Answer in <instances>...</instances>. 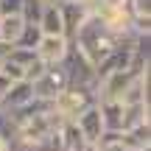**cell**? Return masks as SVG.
Wrapping results in <instances>:
<instances>
[{"instance_id": "obj_19", "label": "cell", "mask_w": 151, "mask_h": 151, "mask_svg": "<svg viewBox=\"0 0 151 151\" xmlns=\"http://www.w3.org/2000/svg\"><path fill=\"white\" fill-rule=\"evenodd\" d=\"M11 48H14V42H9V39H3V37H0V62H3L6 56L11 53Z\"/></svg>"}, {"instance_id": "obj_15", "label": "cell", "mask_w": 151, "mask_h": 151, "mask_svg": "<svg viewBox=\"0 0 151 151\" xmlns=\"http://www.w3.org/2000/svg\"><path fill=\"white\" fill-rule=\"evenodd\" d=\"M42 9H45V3L42 0H22V20L25 22H37L39 20V14H42Z\"/></svg>"}, {"instance_id": "obj_5", "label": "cell", "mask_w": 151, "mask_h": 151, "mask_svg": "<svg viewBox=\"0 0 151 151\" xmlns=\"http://www.w3.org/2000/svg\"><path fill=\"white\" fill-rule=\"evenodd\" d=\"M73 123L78 126V132L84 134L87 143H98L101 134H104V118H101V109H98V101L90 104V106H84L73 118Z\"/></svg>"}, {"instance_id": "obj_9", "label": "cell", "mask_w": 151, "mask_h": 151, "mask_svg": "<svg viewBox=\"0 0 151 151\" xmlns=\"http://www.w3.org/2000/svg\"><path fill=\"white\" fill-rule=\"evenodd\" d=\"M37 25H39V31H42V34H65L59 3H48V6H45L42 14H39V20H37Z\"/></svg>"}, {"instance_id": "obj_2", "label": "cell", "mask_w": 151, "mask_h": 151, "mask_svg": "<svg viewBox=\"0 0 151 151\" xmlns=\"http://www.w3.org/2000/svg\"><path fill=\"white\" fill-rule=\"evenodd\" d=\"M98 95L92 90H81V87H65L59 95L53 98V112L59 115L62 120H73L76 115L81 112L84 106L95 104Z\"/></svg>"}, {"instance_id": "obj_14", "label": "cell", "mask_w": 151, "mask_h": 151, "mask_svg": "<svg viewBox=\"0 0 151 151\" xmlns=\"http://www.w3.org/2000/svg\"><path fill=\"white\" fill-rule=\"evenodd\" d=\"M6 59H9V62H14V65H20L22 70H25V67L31 65L34 59H37V53H34V48H22V45H14V48H11V53L6 56Z\"/></svg>"}, {"instance_id": "obj_16", "label": "cell", "mask_w": 151, "mask_h": 151, "mask_svg": "<svg viewBox=\"0 0 151 151\" xmlns=\"http://www.w3.org/2000/svg\"><path fill=\"white\" fill-rule=\"evenodd\" d=\"M87 6H90V14H101V11H106V9H120V6H126V0H87Z\"/></svg>"}, {"instance_id": "obj_21", "label": "cell", "mask_w": 151, "mask_h": 151, "mask_svg": "<svg viewBox=\"0 0 151 151\" xmlns=\"http://www.w3.org/2000/svg\"><path fill=\"white\" fill-rule=\"evenodd\" d=\"M42 3H45V6H48V3H59V0H42Z\"/></svg>"}, {"instance_id": "obj_6", "label": "cell", "mask_w": 151, "mask_h": 151, "mask_svg": "<svg viewBox=\"0 0 151 151\" xmlns=\"http://www.w3.org/2000/svg\"><path fill=\"white\" fill-rule=\"evenodd\" d=\"M59 11H62V25H65V37L73 39L76 28L90 17V6L87 0H59Z\"/></svg>"}, {"instance_id": "obj_17", "label": "cell", "mask_w": 151, "mask_h": 151, "mask_svg": "<svg viewBox=\"0 0 151 151\" xmlns=\"http://www.w3.org/2000/svg\"><path fill=\"white\" fill-rule=\"evenodd\" d=\"M0 73H6L11 81H20V78H25V70H22L20 65H14V62H9V59H3V62H0Z\"/></svg>"}, {"instance_id": "obj_10", "label": "cell", "mask_w": 151, "mask_h": 151, "mask_svg": "<svg viewBox=\"0 0 151 151\" xmlns=\"http://www.w3.org/2000/svg\"><path fill=\"white\" fill-rule=\"evenodd\" d=\"M62 151H84L87 148V140L84 134L78 132V126L73 120H62Z\"/></svg>"}, {"instance_id": "obj_22", "label": "cell", "mask_w": 151, "mask_h": 151, "mask_svg": "<svg viewBox=\"0 0 151 151\" xmlns=\"http://www.w3.org/2000/svg\"><path fill=\"white\" fill-rule=\"evenodd\" d=\"M137 151H151V146H148V148H137Z\"/></svg>"}, {"instance_id": "obj_8", "label": "cell", "mask_w": 151, "mask_h": 151, "mask_svg": "<svg viewBox=\"0 0 151 151\" xmlns=\"http://www.w3.org/2000/svg\"><path fill=\"white\" fill-rule=\"evenodd\" d=\"M120 140H123L132 151L148 148L151 146V120L148 123H137V126H132V129H123L120 132Z\"/></svg>"}, {"instance_id": "obj_1", "label": "cell", "mask_w": 151, "mask_h": 151, "mask_svg": "<svg viewBox=\"0 0 151 151\" xmlns=\"http://www.w3.org/2000/svg\"><path fill=\"white\" fill-rule=\"evenodd\" d=\"M70 45H76V48L81 50V56H84L87 62L98 65L101 59H106V56L120 45V37H118V34H115L112 28H109L106 22L101 20V17L90 14L78 28H76Z\"/></svg>"}, {"instance_id": "obj_4", "label": "cell", "mask_w": 151, "mask_h": 151, "mask_svg": "<svg viewBox=\"0 0 151 151\" xmlns=\"http://www.w3.org/2000/svg\"><path fill=\"white\" fill-rule=\"evenodd\" d=\"M67 48H70V39H67L65 34H42L37 48H34V53H37V59L45 62V65H59V62L65 59Z\"/></svg>"}, {"instance_id": "obj_11", "label": "cell", "mask_w": 151, "mask_h": 151, "mask_svg": "<svg viewBox=\"0 0 151 151\" xmlns=\"http://www.w3.org/2000/svg\"><path fill=\"white\" fill-rule=\"evenodd\" d=\"M148 112H151V104H123V126H120V132L132 129L137 123H148L151 120Z\"/></svg>"}, {"instance_id": "obj_18", "label": "cell", "mask_w": 151, "mask_h": 151, "mask_svg": "<svg viewBox=\"0 0 151 151\" xmlns=\"http://www.w3.org/2000/svg\"><path fill=\"white\" fill-rule=\"evenodd\" d=\"M22 0H0V14H20Z\"/></svg>"}, {"instance_id": "obj_20", "label": "cell", "mask_w": 151, "mask_h": 151, "mask_svg": "<svg viewBox=\"0 0 151 151\" xmlns=\"http://www.w3.org/2000/svg\"><path fill=\"white\" fill-rule=\"evenodd\" d=\"M9 87H11V78L6 73H0V98L6 95V92H9Z\"/></svg>"}, {"instance_id": "obj_7", "label": "cell", "mask_w": 151, "mask_h": 151, "mask_svg": "<svg viewBox=\"0 0 151 151\" xmlns=\"http://www.w3.org/2000/svg\"><path fill=\"white\" fill-rule=\"evenodd\" d=\"M34 95H37V92H34V84H31L28 78L11 81L9 92H6V95L0 98V106H3L6 112H11V109H17V106H22V104H28Z\"/></svg>"}, {"instance_id": "obj_13", "label": "cell", "mask_w": 151, "mask_h": 151, "mask_svg": "<svg viewBox=\"0 0 151 151\" xmlns=\"http://www.w3.org/2000/svg\"><path fill=\"white\" fill-rule=\"evenodd\" d=\"M39 37H42V31H39V25H37V22H25L14 45H22V48H37Z\"/></svg>"}, {"instance_id": "obj_12", "label": "cell", "mask_w": 151, "mask_h": 151, "mask_svg": "<svg viewBox=\"0 0 151 151\" xmlns=\"http://www.w3.org/2000/svg\"><path fill=\"white\" fill-rule=\"evenodd\" d=\"M22 25H25L22 14H0V37L9 39V42H17Z\"/></svg>"}, {"instance_id": "obj_3", "label": "cell", "mask_w": 151, "mask_h": 151, "mask_svg": "<svg viewBox=\"0 0 151 151\" xmlns=\"http://www.w3.org/2000/svg\"><path fill=\"white\" fill-rule=\"evenodd\" d=\"M31 84H34V92H37L39 98H50V101H53V98L67 87V70H65V65H62V62H59V65H45V70L39 73Z\"/></svg>"}]
</instances>
